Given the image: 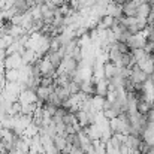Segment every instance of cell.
Here are the masks:
<instances>
[{
    "mask_svg": "<svg viewBox=\"0 0 154 154\" xmlns=\"http://www.w3.org/2000/svg\"><path fill=\"white\" fill-rule=\"evenodd\" d=\"M3 66H5V69H20L21 66H24V63H23L21 55L18 52H14V54H9L5 57Z\"/></svg>",
    "mask_w": 154,
    "mask_h": 154,
    "instance_id": "cell-1",
    "label": "cell"
},
{
    "mask_svg": "<svg viewBox=\"0 0 154 154\" xmlns=\"http://www.w3.org/2000/svg\"><path fill=\"white\" fill-rule=\"evenodd\" d=\"M145 42H147V38H145V33L144 32H141L138 35H130L129 39L126 41V44H127V47H129L130 51L132 50H136V48H142Z\"/></svg>",
    "mask_w": 154,
    "mask_h": 154,
    "instance_id": "cell-2",
    "label": "cell"
},
{
    "mask_svg": "<svg viewBox=\"0 0 154 154\" xmlns=\"http://www.w3.org/2000/svg\"><path fill=\"white\" fill-rule=\"evenodd\" d=\"M130 79H132V82H135V84H144L147 79H148V75L142 70V69H139V66L135 63L133 66H130V76H129Z\"/></svg>",
    "mask_w": 154,
    "mask_h": 154,
    "instance_id": "cell-3",
    "label": "cell"
},
{
    "mask_svg": "<svg viewBox=\"0 0 154 154\" xmlns=\"http://www.w3.org/2000/svg\"><path fill=\"white\" fill-rule=\"evenodd\" d=\"M117 72H118V67H117L115 63H112L111 60H106V61L103 63V76H105L106 79L114 78V76L117 75Z\"/></svg>",
    "mask_w": 154,
    "mask_h": 154,
    "instance_id": "cell-4",
    "label": "cell"
},
{
    "mask_svg": "<svg viewBox=\"0 0 154 154\" xmlns=\"http://www.w3.org/2000/svg\"><path fill=\"white\" fill-rule=\"evenodd\" d=\"M51 91H54V87H42V85H39V87L36 88V97H38V102L45 103L47 100H48Z\"/></svg>",
    "mask_w": 154,
    "mask_h": 154,
    "instance_id": "cell-5",
    "label": "cell"
},
{
    "mask_svg": "<svg viewBox=\"0 0 154 154\" xmlns=\"http://www.w3.org/2000/svg\"><path fill=\"white\" fill-rule=\"evenodd\" d=\"M81 93H84L85 96H94L96 94V81H93V79L82 81L81 82Z\"/></svg>",
    "mask_w": 154,
    "mask_h": 154,
    "instance_id": "cell-6",
    "label": "cell"
},
{
    "mask_svg": "<svg viewBox=\"0 0 154 154\" xmlns=\"http://www.w3.org/2000/svg\"><path fill=\"white\" fill-rule=\"evenodd\" d=\"M18 76H20V70L18 69H5V73H3L5 81L15 82V81H18Z\"/></svg>",
    "mask_w": 154,
    "mask_h": 154,
    "instance_id": "cell-7",
    "label": "cell"
},
{
    "mask_svg": "<svg viewBox=\"0 0 154 154\" xmlns=\"http://www.w3.org/2000/svg\"><path fill=\"white\" fill-rule=\"evenodd\" d=\"M150 12H151V6H150V3H147V2H144V3H141L139 5V8H138V18H148L150 17Z\"/></svg>",
    "mask_w": 154,
    "mask_h": 154,
    "instance_id": "cell-8",
    "label": "cell"
},
{
    "mask_svg": "<svg viewBox=\"0 0 154 154\" xmlns=\"http://www.w3.org/2000/svg\"><path fill=\"white\" fill-rule=\"evenodd\" d=\"M132 54H133V58H135V63H138V61H141V60H144V58H147V52L144 51V48H136V50H132Z\"/></svg>",
    "mask_w": 154,
    "mask_h": 154,
    "instance_id": "cell-9",
    "label": "cell"
},
{
    "mask_svg": "<svg viewBox=\"0 0 154 154\" xmlns=\"http://www.w3.org/2000/svg\"><path fill=\"white\" fill-rule=\"evenodd\" d=\"M115 47H117V50H118V51L121 52V54H123V52H127V51H130L126 42H118V41H117V42H115Z\"/></svg>",
    "mask_w": 154,
    "mask_h": 154,
    "instance_id": "cell-10",
    "label": "cell"
},
{
    "mask_svg": "<svg viewBox=\"0 0 154 154\" xmlns=\"http://www.w3.org/2000/svg\"><path fill=\"white\" fill-rule=\"evenodd\" d=\"M36 154H45V153H36Z\"/></svg>",
    "mask_w": 154,
    "mask_h": 154,
    "instance_id": "cell-11",
    "label": "cell"
}]
</instances>
